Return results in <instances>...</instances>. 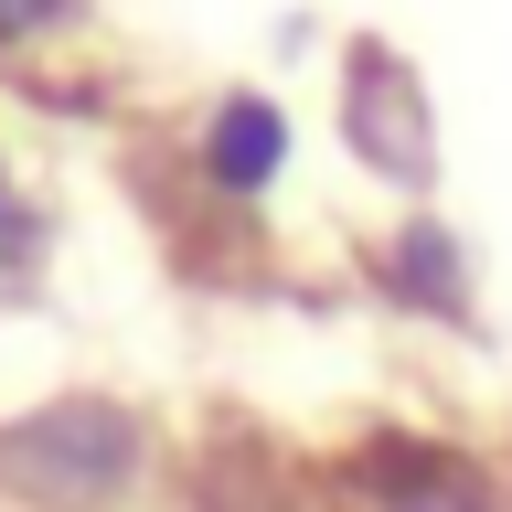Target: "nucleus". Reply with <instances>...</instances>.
<instances>
[{"instance_id": "f257e3e1", "label": "nucleus", "mask_w": 512, "mask_h": 512, "mask_svg": "<svg viewBox=\"0 0 512 512\" xmlns=\"http://www.w3.org/2000/svg\"><path fill=\"white\" fill-rule=\"evenodd\" d=\"M160 491V427L107 384H64L0 416V512H139Z\"/></svg>"}, {"instance_id": "f03ea898", "label": "nucleus", "mask_w": 512, "mask_h": 512, "mask_svg": "<svg viewBox=\"0 0 512 512\" xmlns=\"http://www.w3.org/2000/svg\"><path fill=\"white\" fill-rule=\"evenodd\" d=\"M320 502L342 512H512V470L480 459L470 438H438V427H363L352 448L320 459Z\"/></svg>"}, {"instance_id": "7ed1b4c3", "label": "nucleus", "mask_w": 512, "mask_h": 512, "mask_svg": "<svg viewBox=\"0 0 512 512\" xmlns=\"http://www.w3.org/2000/svg\"><path fill=\"white\" fill-rule=\"evenodd\" d=\"M342 139L363 171H384L395 192H427L438 171V118H427V86H416V64L395 43H352L342 64Z\"/></svg>"}, {"instance_id": "20e7f679", "label": "nucleus", "mask_w": 512, "mask_h": 512, "mask_svg": "<svg viewBox=\"0 0 512 512\" xmlns=\"http://www.w3.org/2000/svg\"><path fill=\"white\" fill-rule=\"evenodd\" d=\"M288 171V118H278V96H214L203 107V128H192V182L214 192V203H256V192Z\"/></svg>"}, {"instance_id": "39448f33", "label": "nucleus", "mask_w": 512, "mask_h": 512, "mask_svg": "<svg viewBox=\"0 0 512 512\" xmlns=\"http://www.w3.org/2000/svg\"><path fill=\"white\" fill-rule=\"evenodd\" d=\"M374 278H384V299H406V310H427V320H470V267H459V235H448V224H427V214L384 235Z\"/></svg>"}, {"instance_id": "423d86ee", "label": "nucleus", "mask_w": 512, "mask_h": 512, "mask_svg": "<svg viewBox=\"0 0 512 512\" xmlns=\"http://www.w3.org/2000/svg\"><path fill=\"white\" fill-rule=\"evenodd\" d=\"M43 256H54V214L11 182V150H0V299H22L43 278Z\"/></svg>"}, {"instance_id": "0eeeda50", "label": "nucleus", "mask_w": 512, "mask_h": 512, "mask_svg": "<svg viewBox=\"0 0 512 512\" xmlns=\"http://www.w3.org/2000/svg\"><path fill=\"white\" fill-rule=\"evenodd\" d=\"M75 22H86V0H0V64H32L43 43H64Z\"/></svg>"}]
</instances>
